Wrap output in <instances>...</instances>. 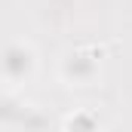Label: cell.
Here are the masks:
<instances>
[]
</instances>
